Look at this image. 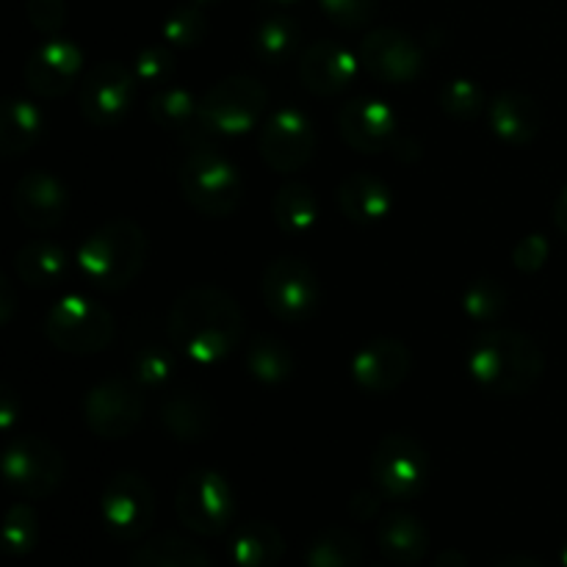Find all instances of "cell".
<instances>
[{"mask_svg":"<svg viewBox=\"0 0 567 567\" xmlns=\"http://www.w3.org/2000/svg\"><path fill=\"white\" fill-rule=\"evenodd\" d=\"M166 330L186 358L214 365L241 343L244 313L236 299L221 288L194 286L172 305Z\"/></svg>","mask_w":567,"mask_h":567,"instance_id":"6da1fadb","label":"cell"},{"mask_svg":"<svg viewBox=\"0 0 567 567\" xmlns=\"http://www.w3.org/2000/svg\"><path fill=\"white\" fill-rule=\"evenodd\" d=\"M468 374L493 396H524L546 371L543 349L518 330H485L465 352Z\"/></svg>","mask_w":567,"mask_h":567,"instance_id":"7a4b0ae2","label":"cell"},{"mask_svg":"<svg viewBox=\"0 0 567 567\" xmlns=\"http://www.w3.org/2000/svg\"><path fill=\"white\" fill-rule=\"evenodd\" d=\"M147 260V236L131 219L105 221L81 244L78 266L100 291H122L131 286Z\"/></svg>","mask_w":567,"mask_h":567,"instance_id":"3957f363","label":"cell"},{"mask_svg":"<svg viewBox=\"0 0 567 567\" xmlns=\"http://www.w3.org/2000/svg\"><path fill=\"white\" fill-rule=\"evenodd\" d=\"M181 188L194 210L214 219L230 216L244 194L238 169L210 144H194L186 155L181 166Z\"/></svg>","mask_w":567,"mask_h":567,"instance_id":"277c9868","label":"cell"},{"mask_svg":"<svg viewBox=\"0 0 567 567\" xmlns=\"http://www.w3.org/2000/svg\"><path fill=\"white\" fill-rule=\"evenodd\" d=\"M44 336L53 347L70 354L103 352L114 338V316L94 299L70 293L44 316Z\"/></svg>","mask_w":567,"mask_h":567,"instance_id":"5b68a950","label":"cell"},{"mask_svg":"<svg viewBox=\"0 0 567 567\" xmlns=\"http://www.w3.org/2000/svg\"><path fill=\"white\" fill-rule=\"evenodd\" d=\"M269 92L255 78L230 75L214 83L199 100V125L205 133L238 136L264 120Z\"/></svg>","mask_w":567,"mask_h":567,"instance_id":"8992f818","label":"cell"},{"mask_svg":"<svg viewBox=\"0 0 567 567\" xmlns=\"http://www.w3.org/2000/svg\"><path fill=\"white\" fill-rule=\"evenodd\" d=\"M175 509L188 532L203 537H216L227 532L236 518V496L219 471L197 468L183 476L175 496Z\"/></svg>","mask_w":567,"mask_h":567,"instance_id":"52a82bcc","label":"cell"},{"mask_svg":"<svg viewBox=\"0 0 567 567\" xmlns=\"http://www.w3.org/2000/svg\"><path fill=\"white\" fill-rule=\"evenodd\" d=\"M430 476L426 449L410 435H388L371 457V482L388 502H413L424 493Z\"/></svg>","mask_w":567,"mask_h":567,"instance_id":"ba28073f","label":"cell"},{"mask_svg":"<svg viewBox=\"0 0 567 567\" xmlns=\"http://www.w3.org/2000/svg\"><path fill=\"white\" fill-rule=\"evenodd\" d=\"M66 463L59 449L37 435H22L6 446L3 480L17 496L44 498L64 482Z\"/></svg>","mask_w":567,"mask_h":567,"instance_id":"9c48e42d","label":"cell"},{"mask_svg":"<svg viewBox=\"0 0 567 567\" xmlns=\"http://www.w3.org/2000/svg\"><path fill=\"white\" fill-rule=\"evenodd\" d=\"M103 524L116 540H142L155 524V493L144 476L120 471L105 485L100 498Z\"/></svg>","mask_w":567,"mask_h":567,"instance_id":"30bf717a","label":"cell"},{"mask_svg":"<svg viewBox=\"0 0 567 567\" xmlns=\"http://www.w3.org/2000/svg\"><path fill=\"white\" fill-rule=\"evenodd\" d=\"M264 302L277 321L302 324L319 305V277L291 255L271 260L264 271Z\"/></svg>","mask_w":567,"mask_h":567,"instance_id":"8fae6325","label":"cell"},{"mask_svg":"<svg viewBox=\"0 0 567 567\" xmlns=\"http://www.w3.org/2000/svg\"><path fill=\"white\" fill-rule=\"evenodd\" d=\"M83 419L103 441H122L142 424L144 388L125 377L100 382L83 399Z\"/></svg>","mask_w":567,"mask_h":567,"instance_id":"7c38bea8","label":"cell"},{"mask_svg":"<svg viewBox=\"0 0 567 567\" xmlns=\"http://www.w3.org/2000/svg\"><path fill=\"white\" fill-rule=\"evenodd\" d=\"M136 97V75L120 61H100L81 83V111L94 127H114L125 120Z\"/></svg>","mask_w":567,"mask_h":567,"instance_id":"4fadbf2b","label":"cell"},{"mask_svg":"<svg viewBox=\"0 0 567 567\" xmlns=\"http://www.w3.org/2000/svg\"><path fill=\"white\" fill-rule=\"evenodd\" d=\"M313 122L299 109H280L260 127V155L280 175L299 172L313 158Z\"/></svg>","mask_w":567,"mask_h":567,"instance_id":"5bb4252c","label":"cell"},{"mask_svg":"<svg viewBox=\"0 0 567 567\" xmlns=\"http://www.w3.org/2000/svg\"><path fill=\"white\" fill-rule=\"evenodd\" d=\"M360 64L382 83H413L424 72V48L399 28H377L360 42Z\"/></svg>","mask_w":567,"mask_h":567,"instance_id":"9a60e30c","label":"cell"},{"mask_svg":"<svg viewBox=\"0 0 567 567\" xmlns=\"http://www.w3.org/2000/svg\"><path fill=\"white\" fill-rule=\"evenodd\" d=\"M338 131L358 153H382L399 138V116L388 103L374 97L349 100L338 111Z\"/></svg>","mask_w":567,"mask_h":567,"instance_id":"2e32d148","label":"cell"},{"mask_svg":"<svg viewBox=\"0 0 567 567\" xmlns=\"http://www.w3.org/2000/svg\"><path fill=\"white\" fill-rule=\"evenodd\" d=\"M11 205H14L17 219L25 227H31V230H53L64 221L66 210H70V194H66V186L59 177H53L50 172L33 169L14 183Z\"/></svg>","mask_w":567,"mask_h":567,"instance_id":"e0dca14e","label":"cell"},{"mask_svg":"<svg viewBox=\"0 0 567 567\" xmlns=\"http://www.w3.org/2000/svg\"><path fill=\"white\" fill-rule=\"evenodd\" d=\"M413 369L410 349L396 338H374L352 358V380L360 391L385 396L393 393Z\"/></svg>","mask_w":567,"mask_h":567,"instance_id":"ac0fdd59","label":"cell"},{"mask_svg":"<svg viewBox=\"0 0 567 567\" xmlns=\"http://www.w3.org/2000/svg\"><path fill=\"white\" fill-rule=\"evenodd\" d=\"M83 70V53L70 39L53 37L33 50L25 64V83L39 97H61Z\"/></svg>","mask_w":567,"mask_h":567,"instance_id":"d6986e66","label":"cell"},{"mask_svg":"<svg viewBox=\"0 0 567 567\" xmlns=\"http://www.w3.org/2000/svg\"><path fill=\"white\" fill-rule=\"evenodd\" d=\"M358 75V59L343 44L321 39L313 42L299 59V78L313 94L330 97L343 92Z\"/></svg>","mask_w":567,"mask_h":567,"instance_id":"ffe728a7","label":"cell"},{"mask_svg":"<svg viewBox=\"0 0 567 567\" xmlns=\"http://www.w3.org/2000/svg\"><path fill=\"white\" fill-rule=\"evenodd\" d=\"M377 543L388 563L399 567H415L426 557L430 548V532L424 520L415 518L404 509H388L377 524Z\"/></svg>","mask_w":567,"mask_h":567,"instance_id":"44dd1931","label":"cell"},{"mask_svg":"<svg viewBox=\"0 0 567 567\" xmlns=\"http://www.w3.org/2000/svg\"><path fill=\"white\" fill-rule=\"evenodd\" d=\"M491 131L504 144L524 147L543 131V109L524 92H502L487 105Z\"/></svg>","mask_w":567,"mask_h":567,"instance_id":"7402d4cb","label":"cell"},{"mask_svg":"<svg viewBox=\"0 0 567 567\" xmlns=\"http://www.w3.org/2000/svg\"><path fill=\"white\" fill-rule=\"evenodd\" d=\"M161 424L169 432L175 441L181 443H199L210 437L216 426V408L210 404L208 396L199 391H183L169 393L161 404Z\"/></svg>","mask_w":567,"mask_h":567,"instance_id":"603a6c76","label":"cell"},{"mask_svg":"<svg viewBox=\"0 0 567 567\" xmlns=\"http://www.w3.org/2000/svg\"><path fill=\"white\" fill-rule=\"evenodd\" d=\"M338 205H341L343 216L358 225H374L382 221L393 208V194L380 177L365 175H349L347 181L338 186Z\"/></svg>","mask_w":567,"mask_h":567,"instance_id":"cb8c5ba5","label":"cell"},{"mask_svg":"<svg viewBox=\"0 0 567 567\" xmlns=\"http://www.w3.org/2000/svg\"><path fill=\"white\" fill-rule=\"evenodd\" d=\"M282 554L286 540L269 520H247L230 537V559L236 567H277Z\"/></svg>","mask_w":567,"mask_h":567,"instance_id":"d4e9b609","label":"cell"},{"mask_svg":"<svg viewBox=\"0 0 567 567\" xmlns=\"http://www.w3.org/2000/svg\"><path fill=\"white\" fill-rule=\"evenodd\" d=\"M131 567H214L208 551L188 537L164 532L133 551Z\"/></svg>","mask_w":567,"mask_h":567,"instance_id":"484cf974","label":"cell"},{"mask_svg":"<svg viewBox=\"0 0 567 567\" xmlns=\"http://www.w3.org/2000/svg\"><path fill=\"white\" fill-rule=\"evenodd\" d=\"M66 249L61 244L39 238L25 244L14 258V271L28 288L59 286L66 275Z\"/></svg>","mask_w":567,"mask_h":567,"instance_id":"4316f807","label":"cell"},{"mask_svg":"<svg viewBox=\"0 0 567 567\" xmlns=\"http://www.w3.org/2000/svg\"><path fill=\"white\" fill-rule=\"evenodd\" d=\"M271 216H275V225L286 236H308L316 227V219H319V203H316L313 188L297 181L280 186V192L275 194V203H271Z\"/></svg>","mask_w":567,"mask_h":567,"instance_id":"83f0119b","label":"cell"},{"mask_svg":"<svg viewBox=\"0 0 567 567\" xmlns=\"http://www.w3.org/2000/svg\"><path fill=\"white\" fill-rule=\"evenodd\" d=\"M44 133V114L31 100H9L0 122V147L6 158L25 155Z\"/></svg>","mask_w":567,"mask_h":567,"instance_id":"f1b7e54d","label":"cell"},{"mask_svg":"<svg viewBox=\"0 0 567 567\" xmlns=\"http://www.w3.org/2000/svg\"><path fill=\"white\" fill-rule=\"evenodd\" d=\"M150 116L155 120V125L169 133H183V136H192L197 131L205 133L199 125V103L188 89L161 86L150 97Z\"/></svg>","mask_w":567,"mask_h":567,"instance_id":"f546056e","label":"cell"},{"mask_svg":"<svg viewBox=\"0 0 567 567\" xmlns=\"http://www.w3.org/2000/svg\"><path fill=\"white\" fill-rule=\"evenodd\" d=\"M363 554V540L354 532L332 526L308 543L305 567H360Z\"/></svg>","mask_w":567,"mask_h":567,"instance_id":"4dcf8cb0","label":"cell"},{"mask_svg":"<svg viewBox=\"0 0 567 567\" xmlns=\"http://www.w3.org/2000/svg\"><path fill=\"white\" fill-rule=\"evenodd\" d=\"M247 371L264 385H280L293 374V354L280 338L258 336L249 341L247 354H244Z\"/></svg>","mask_w":567,"mask_h":567,"instance_id":"1f68e13d","label":"cell"},{"mask_svg":"<svg viewBox=\"0 0 567 567\" xmlns=\"http://www.w3.org/2000/svg\"><path fill=\"white\" fill-rule=\"evenodd\" d=\"M299 25L286 14H271L255 28L252 48L258 59H264L266 64H282L286 59H291L293 50L299 48Z\"/></svg>","mask_w":567,"mask_h":567,"instance_id":"d6a6232c","label":"cell"},{"mask_svg":"<svg viewBox=\"0 0 567 567\" xmlns=\"http://www.w3.org/2000/svg\"><path fill=\"white\" fill-rule=\"evenodd\" d=\"M507 305V288H504L502 282L491 280V277L474 280L463 293V310L471 316V321H476V324H493L496 319H502Z\"/></svg>","mask_w":567,"mask_h":567,"instance_id":"836d02e7","label":"cell"},{"mask_svg":"<svg viewBox=\"0 0 567 567\" xmlns=\"http://www.w3.org/2000/svg\"><path fill=\"white\" fill-rule=\"evenodd\" d=\"M3 543L9 557H25L39 543V518L31 504H14L3 520Z\"/></svg>","mask_w":567,"mask_h":567,"instance_id":"e575fe53","label":"cell"},{"mask_svg":"<svg viewBox=\"0 0 567 567\" xmlns=\"http://www.w3.org/2000/svg\"><path fill=\"white\" fill-rule=\"evenodd\" d=\"M485 92H482L480 83L468 81V78H454L441 89V109L457 122L476 120L485 111Z\"/></svg>","mask_w":567,"mask_h":567,"instance_id":"d590c367","label":"cell"},{"mask_svg":"<svg viewBox=\"0 0 567 567\" xmlns=\"http://www.w3.org/2000/svg\"><path fill=\"white\" fill-rule=\"evenodd\" d=\"M205 31H208V22H205L203 6L197 3L177 6L161 25L166 42L177 44V48H194V44L203 42Z\"/></svg>","mask_w":567,"mask_h":567,"instance_id":"8d00e7d4","label":"cell"},{"mask_svg":"<svg viewBox=\"0 0 567 567\" xmlns=\"http://www.w3.org/2000/svg\"><path fill=\"white\" fill-rule=\"evenodd\" d=\"M133 380L144 388H164L175 380V354L164 347H144L133 360Z\"/></svg>","mask_w":567,"mask_h":567,"instance_id":"74e56055","label":"cell"},{"mask_svg":"<svg viewBox=\"0 0 567 567\" xmlns=\"http://www.w3.org/2000/svg\"><path fill=\"white\" fill-rule=\"evenodd\" d=\"M133 75L138 83H150V86H166L175 75V55L161 44H150L133 61Z\"/></svg>","mask_w":567,"mask_h":567,"instance_id":"f35d334b","label":"cell"},{"mask_svg":"<svg viewBox=\"0 0 567 567\" xmlns=\"http://www.w3.org/2000/svg\"><path fill=\"white\" fill-rule=\"evenodd\" d=\"M324 14L336 22L338 28H365L377 14V0H319Z\"/></svg>","mask_w":567,"mask_h":567,"instance_id":"ab89813d","label":"cell"},{"mask_svg":"<svg viewBox=\"0 0 567 567\" xmlns=\"http://www.w3.org/2000/svg\"><path fill=\"white\" fill-rule=\"evenodd\" d=\"M548 255H551V244H548L546 236L540 233H532V236L520 238L518 247L513 249V264L518 266L520 271L532 275V271H540L546 266Z\"/></svg>","mask_w":567,"mask_h":567,"instance_id":"60d3db41","label":"cell"},{"mask_svg":"<svg viewBox=\"0 0 567 567\" xmlns=\"http://www.w3.org/2000/svg\"><path fill=\"white\" fill-rule=\"evenodd\" d=\"M28 20L37 31L55 33L66 20L64 0H28Z\"/></svg>","mask_w":567,"mask_h":567,"instance_id":"b9f144b4","label":"cell"},{"mask_svg":"<svg viewBox=\"0 0 567 567\" xmlns=\"http://www.w3.org/2000/svg\"><path fill=\"white\" fill-rule=\"evenodd\" d=\"M349 513L358 520H371L377 513H380V496H374L371 491L354 493V498L349 502Z\"/></svg>","mask_w":567,"mask_h":567,"instance_id":"7bdbcfd3","label":"cell"},{"mask_svg":"<svg viewBox=\"0 0 567 567\" xmlns=\"http://www.w3.org/2000/svg\"><path fill=\"white\" fill-rule=\"evenodd\" d=\"M496 567H546L540 559L529 557V554H509V557L498 559Z\"/></svg>","mask_w":567,"mask_h":567,"instance_id":"ee69618b","label":"cell"},{"mask_svg":"<svg viewBox=\"0 0 567 567\" xmlns=\"http://www.w3.org/2000/svg\"><path fill=\"white\" fill-rule=\"evenodd\" d=\"M11 421H14V391L3 388V408H0V424H3V430H11Z\"/></svg>","mask_w":567,"mask_h":567,"instance_id":"f6af8a7d","label":"cell"},{"mask_svg":"<svg viewBox=\"0 0 567 567\" xmlns=\"http://www.w3.org/2000/svg\"><path fill=\"white\" fill-rule=\"evenodd\" d=\"M554 225L567 236V186L559 192L557 203H554Z\"/></svg>","mask_w":567,"mask_h":567,"instance_id":"bcb514c9","label":"cell"},{"mask_svg":"<svg viewBox=\"0 0 567 567\" xmlns=\"http://www.w3.org/2000/svg\"><path fill=\"white\" fill-rule=\"evenodd\" d=\"M435 567H468V557L463 551H457V548H449V551H443L437 557Z\"/></svg>","mask_w":567,"mask_h":567,"instance_id":"7dc6e473","label":"cell"},{"mask_svg":"<svg viewBox=\"0 0 567 567\" xmlns=\"http://www.w3.org/2000/svg\"><path fill=\"white\" fill-rule=\"evenodd\" d=\"M0 282H3V286H0V293H3V310H0V321H3V324H9L11 310H14V297H11L9 280H0Z\"/></svg>","mask_w":567,"mask_h":567,"instance_id":"c3c4849f","label":"cell"},{"mask_svg":"<svg viewBox=\"0 0 567 567\" xmlns=\"http://www.w3.org/2000/svg\"><path fill=\"white\" fill-rule=\"evenodd\" d=\"M559 563H563V567H567V543L563 546V551H559Z\"/></svg>","mask_w":567,"mask_h":567,"instance_id":"681fc988","label":"cell"},{"mask_svg":"<svg viewBox=\"0 0 567 567\" xmlns=\"http://www.w3.org/2000/svg\"><path fill=\"white\" fill-rule=\"evenodd\" d=\"M188 3H197V6H210V3H216V0H188Z\"/></svg>","mask_w":567,"mask_h":567,"instance_id":"f907efd6","label":"cell"},{"mask_svg":"<svg viewBox=\"0 0 567 567\" xmlns=\"http://www.w3.org/2000/svg\"><path fill=\"white\" fill-rule=\"evenodd\" d=\"M271 3H297V0H271Z\"/></svg>","mask_w":567,"mask_h":567,"instance_id":"816d5d0a","label":"cell"},{"mask_svg":"<svg viewBox=\"0 0 567 567\" xmlns=\"http://www.w3.org/2000/svg\"><path fill=\"white\" fill-rule=\"evenodd\" d=\"M371 567H385V565H371Z\"/></svg>","mask_w":567,"mask_h":567,"instance_id":"f5cc1de1","label":"cell"}]
</instances>
